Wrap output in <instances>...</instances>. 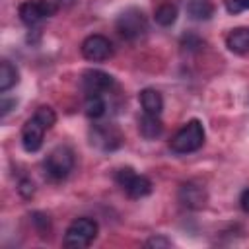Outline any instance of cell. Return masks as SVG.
<instances>
[{
	"mask_svg": "<svg viewBox=\"0 0 249 249\" xmlns=\"http://www.w3.org/2000/svg\"><path fill=\"white\" fill-rule=\"evenodd\" d=\"M97 231H99V226L93 218H88V216L76 218L66 228L62 245L68 249H84L97 237Z\"/></svg>",
	"mask_w": 249,
	"mask_h": 249,
	"instance_id": "2",
	"label": "cell"
},
{
	"mask_svg": "<svg viewBox=\"0 0 249 249\" xmlns=\"http://www.w3.org/2000/svg\"><path fill=\"white\" fill-rule=\"evenodd\" d=\"M177 14H179V12H177V6L171 4V2H165V4H161V6L156 8V12H154V19H156L158 25H161V27H169V25L175 23Z\"/></svg>",
	"mask_w": 249,
	"mask_h": 249,
	"instance_id": "17",
	"label": "cell"
},
{
	"mask_svg": "<svg viewBox=\"0 0 249 249\" xmlns=\"http://www.w3.org/2000/svg\"><path fill=\"white\" fill-rule=\"evenodd\" d=\"M216 8L210 0H191L187 4V14L196 21H206L214 16Z\"/></svg>",
	"mask_w": 249,
	"mask_h": 249,
	"instance_id": "15",
	"label": "cell"
},
{
	"mask_svg": "<svg viewBox=\"0 0 249 249\" xmlns=\"http://www.w3.org/2000/svg\"><path fill=\"white\" fill-rule=\"evenodd\" d=\"M16 105H18V99L2 97V101H0V115H2V117H6V115L12 111V107H16Z\"/></svg>",
	"mask_w": 249,
	"mask_h": 249,
	"instance_id": "25",
	"label": "cell"
},
{
	"mask_svg": "<svg viewBox=\"0 0 249 249\" xmlns=\"http://www.w3.org/2000/svg\"><path fill=\"white\" fill-rule=\"evenodd\" d=\"M56 4H58V8H70V6H74L78 0H54Z\"/></svg>",
	"mask_w": 249,
	"mask_h": 249,
	"instance_id": "27",
	"label": "cell"
},
{
	"mask_svg": "<svg viewBox=\"0 0 249 249\" xmlns=\"http://www.w3.org/2000/svg\"><path fill=\"white\" fill-rule=\"evenodd\" d=\"M239 206H241L243 212L249 214V189H245V191L241 193V196H239Z\"/></svg>",
	"mask_w": 249,
	"mask_h": 249,
	"instance_id": "26",
	"label": "cell"
},
{
	"mask_svg": "<svg viewBox=\"0 0 249 249\" xmlns=\"http://www.w3.org/2000/svg\"><path fill=\"white\" fill-rule=\"evenodd\" d=\"M115 183L130 196V198H142L152 193V181L146 175L134 173L132 167H121L115 171Z\"/></svg>",
	"mask_w": 249,
	"mask_h": 249,
	"instance_id": "4",
	"label": "cell"
},
{
	"mask_svg": "<svg viewBox=\"0 0 249 249\" xmlns=\"http://www.w3.org/2000/svg\"><path fill=\"white\" fill-rule=\"evenodd\" d=\"M138 99H140V105H142L144 113H148V115H158V117H160V113H161V109H163V97H161V93H160L158 89L146 88V89L140 91Z\"/></svg>",
	"mask_w": 249,
	"mask_h": 249,
	"instance_id": "12",
	"label": "cell"
},
{
	"mask_svg": "<svg viewBox=\"0 0 249 249\" xmlns=\"http://www.w3.org/2000/svg\"><path fill=\"white\" fill-rule=\"evenodd\" d=\"M89 142H91V146H95L99 150L111 152V150H117L123 144V134L113 124H105V123L103 124H93L91 130H89Z\"/></svg>",
	"mask_w": 249,
	"mask_h": 249,
	"instance_id": "8",
	"label": "cell"
},
{
	"mask_svg": "<svg viewBox=\"0 0 249 249\" xmlns=\"http://www.w3.org/2000/svg\"><path fill=\"white\" fill-rule=\"evenodd\" d=\"M37 121H41L43 124H45V128L49 130L54 123H56V113H54V109L53 107H49V105H43V107H39L37 111H35V115H33Z\"/></svg>",
	"mask_w": 249,
	"mask_h": 249,
	"instance_id": "19",
	"label": "cell"
},
{
	"mask_svg": "<svg viewBox=\"0 0 249 249\" xmlns=\"http://www.w3.org/2000/svg\"><path fill=\"white\" fill-rule=\"evenodd\" d=\"M115 27L119 31V35L123 39H128V41H134L138 37H142L146 31H148V19L144 16L142 10L138 8H128L124 10L117 21H115Z\"/></svg>",
	"mask_w": 249,
	"mask_h": 249,
	"instance_id": "5",
	"label": "cell"
},
{
	"mask_svg": "<svg viewBox=\"0 0 249 249\" xmlns=\"http://www.w3.org/2000/svg\"><path fill=\"white\" fill-rule=\"evenodd\" d=\"M56 10H58V4L53 0H25L19 4L18 14H19V19L27 27H33V25L41 23L43 19L54 16Z\"/></svg>",
	"mask_w": 249,
	"mask_h": 249,
	"instance_id": "6",
	"label": "cell"
},
{
	"mask_svg": "<svg viewBox=\"0 0 249 249\" xmlns=\"http://www.w3.org/2000/svg\"><path fill=\"white\" fill-rule=\"evenodd\" d=\"M31 222H33V226H35V230L39 231V235H49V231H51V218L47 216V214H43V212H33L31 214Z\"/></svg>",
	"mask_w": 249,
	"mask_h": 249,
	"instance_id": "20",
	"label": "cell"
},
{
	"mask_svg": "<svg viewBox=\"0 0 249 249\" xmlns=\"http://www.w3.org/2000/svg\"><path fill=\"white\" fill-rule=\"evenodd\" d=\"M226 47L231 51V53H237V54H243L249 51V29L247 27H235L228 33L226 37Z\"/></svg>",
	"mask_w": 249,
	"mask_h": 249,
	"instance_id": "14",
	"label": "cell"
},
{
	"mask_svg": "<svg viewBox=\"0 0 249 249\" xmlns=\"http://www.w3.org/2000/svg\"><path fill=\"white\" fill-rule=\"evenodd\" d=\"M204 144V126L200 121L193 119L185 123L169 140V148L175 154H191L196 152Z\"/></svg>",
	"mask_w": 249,
	"mask_h": 249,
	"instance_id": "1",
	"label": "cell"
},
{
	"mask_svg": "<svg viewBox=\"0 0 249 249\" xmlns=\"http://www.w3.org/2000/svg\"><path fill=\"white\" fill-rule=\"evenodd\" d=\"M19 82V72L18 68L10 62V60H2L0 62V91H8L12 89L16 84Z\"/></svg>",
	"mask_w": 249,
	"mask_h": 249,
	"instance_id": "16",
	"label": "cell"
},
{
	"mask_svg": "<svg viewBox=\"0 0 249 249\" xmlns=\"http://www.w3.org/2000/svg\"><path fill=\"white\" fill-rule=\"evenodd\" d=\"M45 124L41 121H37L35 117L27 119L23 128H21V146L25 152H37L43 146V138H45Z\"/></svg>",
	"mask_w": 249,
	"mask_h": 249,
	"instance_id": "11",
	"label": "cell"
},
{
	"mask_svg": "<svg viewBox=\"0 0 249 249\" xmlns=\"http://www.w3.org/2000/svg\"><path fill=\"white\" fill-rule=\"evenodd\" d=\"M82 56L86 60H91V62H101V60H107L113 56V45L111 41L105 37V35H89L82 41Z\"/></svg>",
	"mask_w": 249,
	"mask_h": 249,
	"instance_id": "7",
	"label": "cell"
},
{
	"mask_svg": "<svg viewBox=\"0 0 249 249\" xmlns=\"http://www.w3.org/2000/svg\"><path fill=\"white\" fill-rule=\"evenodd\" d=\"M224 6L230 14H239L243 10H249V0H224Z\"/></svg>",
	"mask_w": 249,
	"mask_h": 249,
	"instance_id": "22",
	"label": "cell"
},
{
	"mask_svg": "<svg viewBox=\"0 0 249 249\" xmlns=\"http://www.w3.org/2000/svg\"><path fill=\"white\" fill-rule=\"evenodd\" d=\"M181 47L189 53H195V51H200L204 47V41L196 35V33H185L181 37Z\"/></svg>",
	"mask_w": 249,
	"mask_h": 249,
	"instance_id": "21",
	"label": "cell"
},
{
	"mask_svg": "<svg viewBox=\"0 0 249 249\" xmlns=\"http://www.w3.org/2000/svg\"><path fill=\"white\" fill-rule=\"evenodd\" d=\"M177 198H179V202L185 208H189V210H200V208H204V204L208 200V195H206V191H204V187L200 183L187 181V183H183L179 187Z\"/></svg>",
	"mask_w": 249,
	"mask_h": 249,
	"instance_id": "10",
	"label": "cell"
},
{
	"mask_svg": "<svg viewBox=\"0 0 249 249\" xmlns=\"http://www.w3.org/2000/svg\"><path fill=\"white\" fill-rule=\"evenodd\" d=\"M84 113L89 119H101L107 113V103L103 99V95H86V103H84Z\"/></svg>",
	"mask_w": 249,
	"mask_h": 249,
	"instance_id": "18",
	"label": "cell"
},
{
	"mask_svg": "<svg viewBox=\"0 0 249 249\" xmlns=\"http://www.w3.org/2000/svg\"><path fill=\"white\" fill-rule=\"evenodd\" d=\"M45 175L51 181H62L70 175L74 169V152L68 146H56L49 152V156L43 161Z\"/></svg>",
	"mask_w": 249,
	"mask_h": 249,
	"instance_id": "3",
	"label": "cell"
},
{
	"mask_svg": "<svg viewBox=\"0 0 249 249\" xmlns=\"http://www.w3.org/2000/svg\"><path fill=\"white\" fill-rule=\"evenodd\" d=\"M144 247H156V249H165V247H171V239L163 237V235H154L150 239H146Z\"/></svg>",
	"mask_w": 249,
	"mask_h": 249,
	"instance_id": "23",
	"label": "cell"
},
{
	"mask_svg": "<svg viewBox=\"0 0 249 249\" xmlns=\"http://www.w3.org/2000/svg\"><path fill=\"white\" fill-rule=\"evenodd\" d=\"M115 88V78L103 70H86L82 74V89L86 95H103Z\"/></svg>",
	"mask_w": 249,
	"mask_h": 249,
	"instance_id": "9",
	"label": "cell"
},
{
	"mask_svg": "<svg viewBox=\"0 0 249 249\" xmlns=\"http://www.w3.org/2000/svg\"><path fill=\"white\" fill-rule=\"evenodd\" d=\"M18 191H19V195H21L23 198H31L33 193H35V187H33L31 179H21L19 185H18Z\"/></svg>",
	"mask_w": 249,
	"mask_h": 249,
	"instance_id": "24",
	"label": "cell"
},
{
	"mask_svg": "<svg viewBox=\"0 0 249 249\" xmlns=\"http://www.w3.org/2000/svg\"><path fill=\"white\" fill-rule=\"evenodd\" d=\"M138 132H140L142 138L154 140V138H158V136L163 132V124H161V121H160L158 115H148V113H144V115L140 117V121H138Z\"/></svg>",
	"mask_w": 249,
	"mask_h": 249,
	"instance_id": "13",
	"label": "cell"
}]
</instances>
